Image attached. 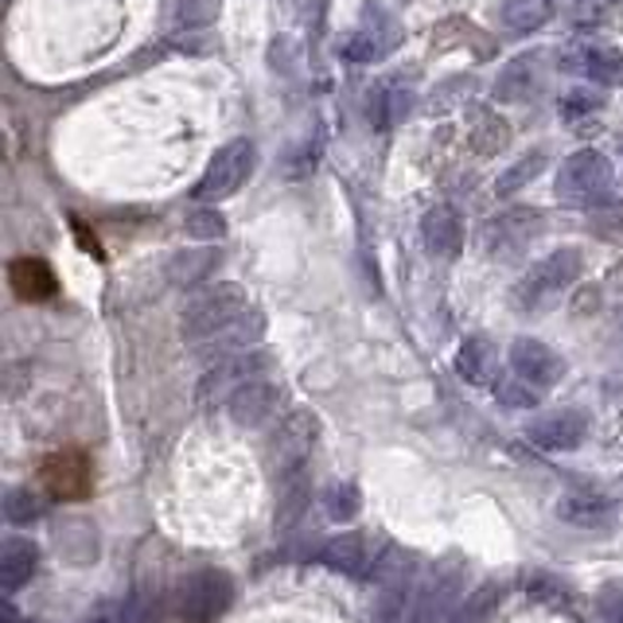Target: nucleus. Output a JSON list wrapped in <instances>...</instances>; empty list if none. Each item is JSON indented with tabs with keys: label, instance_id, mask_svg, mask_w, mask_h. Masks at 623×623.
Here are the masks:
<instances>
[{
	"label": "nucleus",
	"instance_id": "a878e982",
	"mask_svg": "<svg viewBox=\"0 0 623 623\" xmlns=\"http://www.w3.org/2000/svg\"><path fill=\"white\" fill-rule=\"evenodd\" d=\"M507 141H510V125L498 114H480L472 125V133H468V144H472V152H480V156H498V152L507 149Z\"/></svg>",
	"mask_w": 623,
	"mask_h": 623
},
{
	"label": "nucleus",
	"instance_id": "b1692460",
	"mask_svg": "<svg viewBox=\"0 0 623 623\" xmlns=\"http://www.w3.org/2000/svg\"><path fill=\"white\" fill-rule=\"evenodd\" d=\"M393 44H398V27H386V32H374L371 20H366V27H358L355 36L343 44V55L355 62H374L383 59L386 51H393Z\"/></svg>",
	"mask_w": 623,
	"mask_h": 623
},
{
	"label": "nucleus",
	"instance_id": "72a5a7b5",
	"mask_svg": "<svg viewBox=\"0 0 623 623\" xmlns=\"http://www.w3.org/2000/svg\"><path fill=\"white\" fill-rule=\"evenodd\" d=\"M495 398L503 401V405H510V410H534L538 401H542V393H538V386L522 383V378H498L495 383Z\"/></svg>",
	"mask_w": 623,
	"mask_h": 623
},
{
	"label": "nucleus",
	"instance_id": "6ab92c4d",
	"mask_svg": "<svg viewBox=\"0 0 623 623\" xmlns=\"http://www.w3.org/2000/svg\"><path fill=\"white\" fill-rule=\"evenodd\" d=\"M39 480L62 498H82L90 487V463L82 452H55L51 460L39 468Z\"/></svg>",
	"mask_w": 623,
	"mask_h": 623
},
{
	"label": "nucleus",
	"instance_id": "9b49d317",
	"mask_svg": "<svg viewBox=\"0 0 623 623\" xmlns=\"http://www.w3.org/2000/svg\"><path fill=\"white\" fill-rule=\"evenodd\" d=\"M285 410V386L269 383V378H254L249 386H242L231 401H226V413L238 428H261Z\"/></svg>",
	"mask_w": 623,
	"mask_h": 623
},
{
	"label": "nucleus",
	"instance_id": "f257e3e1",
	"mask_svg": "<svg viewBox=\"0 0 623 623\" xmlns=\"http://www.w3.org/2000/svg\"><path fill=\"white\" fill-rule=\"evenodd\" d=\"M421 557L405 545H390L383 550L378 565H374V620L371 623H410V608L421 585Z\"/></svg>",
	"mask_w": 623,
	"mask_h": 623
},
{
	"label": "nucleus",
	"instance_id": "4468645a",
	"mask_svg": "<svg viewBox=\"0 0 623 623\" xmlns=\"http://www.w3.org/2000/svg\"><path fill=\"white\" fill-rule=\"evenodd\" d=\"M585 433H588V418L580 410L542 413V418L530 421V428H526L530 445L545 448V452H573V448H580Z\"/></svg>",
	"mask_w": 623,
	"mask_h": 623
},
{
	"label": "nucleus",
	"instance_id": "7c9ffc66",
	"mask_svg": "<svg viewBox=\"0 0 623 623\" xmlns=\"http://www.w3.org/2000/svg\"><path fill=\"white\" fill-rule=\"evenodd\" d=\"M214 266H219V254H211V249L179 254V258L172 261V281H176V285H199Z\"/></svg>",
	"mask_w": 623,
	"mask_h": 623
},
{
	"label": "nucleus",
	"instance_id": "f8f14e48",
	"mask_svg": "<svg viewBox=\"0 0 623 623\" xmlns=\"http://www.w3.org/2000/svg\"><path fill=\"white\" fill-rule=\"evenodd\" d=\"M510 371H515L522 383L538 386V390H550V386H557L561 378H565V358H561L550 343H542V339L522 336L510 343Z\"/></svg>",
	"mask_w": 623,
	"mask_h": 623
},
{
	"label": "nucleus",
	"instance_id": "c9c22d12",
	"mask_svg": "<svg viewBox=\"0 0 623 623\" xmlns=\"http://www.w3.org/2000/svg\"><path fill=\"white\" fill-rule=\"evenodd\" d=\"M117 623H156V600L149 592H133L129 600H121L114 615Z\"/></svg>",
	"mask_w": 623,
	"mask_h": 623
},
{
	"label": "nucleus",
	"instance_id": "f704fd0d",
	"mask_svg": "<svg viewBox=\"0 0 623 623\" xmlns=\"http://www.w3.org/2000/svg\"><path fill=\"white\" fill-rule=\"evenodd\" d=\"M324 507H328L331 518L348 522V518H355L358 510H363V495H358L355 483H336V487L328 491V498H324Z\"/></svg>",
	"mask_w": 623,
	"mask_h": 623
},
{
	"label": "nucleus",
	"instance_id": "5701e85b",
	"mask_svg": "<svg viewBox=\"0 0 623 623\" xmlns=\"http://www.w3.org/2000/svg\"><path fill=\"white\" fill-rule=\"evenodd\" d=\"M534 90H538V67H534V59H515L507 71L498 74L495 98L498 102H510V106H522V102L534 98Z\"/></svg>",
	"mask_w": 623,
	"mask_h": 623
},
{
	"label": "nucleus",
	"instance_id": "f3484780",
	"mask_svg": "<svg viewBox=\"0 0 623 623\" xmlns=\"http://www.w3.org/2000/svg\"><path fill=\"white\" fill-rule=\"evenodd\" d=\"M261 336H266V316H261L258 308H249L246 316H238V320L231 324V328H223L214 339H207L203 348H196V351H203V355H211L214 363L219 358H226V355H242V351H254L261 343Z\"/></svg>",
	"mask_w": 623,
	"mask_h": 623
},
{
	"label": "nucleus",
	"instance_id": "c756f323",
	"mask_svg": "<svg viewBox=\"0 0 623 623\" xmlns=\"http://www.w3.org/2000/svg\"><path fill=\"white\" fill-rule=\"evenodd\" d=\"M405 114H410V94H401V90H378L371 98V121L378 129H390Z\"/></svg>",
	"mask_w": 623,
	"mask_h": 623
},
{
	"label": "nucleus",
	"instance_id": "9d476101",
	"mask_svg": "<svg viewBox=\"0 0 623 623\" xmlns=\"http://www.w3.org/2000/svg\"><path fill=\"white\" fill-rule=\"evenodd\" d=\"M542 211H534V207H515V211H503L498 219H491L487 231H483V246H487L491 258H518L530 242L542 234Z\"/></svg>",
	"mask_w": 623,
	"mask_h": 623
},
{
	"label": "nucleus",
	"instance_id": "2eb2a0df",
	"mask_svg": "<svg viewBox=\"0 0 623 623\" xmlns=\"http://www.w3.org/2000/svg\"><path fill=\"white\" fill-rule=\"evenodd\" d=\"M553 515L565 526H577V530H608L615 522V503L604 495H592V491H569V495L557 498Z\"/></svg>",
	"mask_w": 623,
	"mask_h": 623
},
{
	"label": "nucleus",
	"instance_id": "4c0bfd02",
	"mask_svg": "<svg viewBox=\"0 0 623 623\" xmlns=\"http://www.w3.org/2000/svg\"><path fill=\"white\" fill-rule=\"evenodd\" d=\"M597 623H623V580H612L597 592Z\"/></svg>",
	"mask_w": 623,
	"mask_h": 623
},
{
	"label": "nucleus",
	"instance_id": "ddd939ff",
	"mask_svg": "<svg viewBox=\"0 0 623 623\" xmlns=\"http://www.w3.org/2000/svg\"><path fill=\"white\" fill-rule=\"evenodd\" d=\"M378 557H383V550H371V538L358 534V530L331 538V542L320 550L324 565H328L331 573H339V577H351V580L371 577L374 565H378Z\"/></svg>",
	"mask_w": 623,
	"mask_h": 623
},
{
	"label": "nucleus",
	"instance_id": "aec40b11",
	"mask_svg": "<svg viewBox=\"0 0 623 623\" xmlns=\"http://www.w3.org/2000/svg\"><path fill=\"white\" fill-rule=\"evenodd\" d=\"M573 71L588 74V79L604 82V86H623V51L615 47H604V44H580L565 55Z\"/></svg>",
	"mask_w": 623,
	"mask_h": 623
},
{
	"label": "nucleus",
	"instance_id": "6e6552de",
	"mask_svg": "<svg viewBox=\"0 0 623 623\" xmlns=\"http://www.w3.org/2000/svg\"><path fill=\"white\" fill-rule=\"evenodd\" d=\"M249 168H254V144H249L246 137H234V141H226L223 149L211 156L203 179L196 184V199L214 203V199L234 196V191L246 184Z\"/></svg>",
	"mask_w": 623,
	"mask_h": 623
},
{
	"label": "nucleus",
	"instance_id": "bb28decb",
	"mask_svg": "<svg viewBox=\"0 0 623 623\" xmlns=\"http://www.w3.org/2000/svg\"><path fill=\"white\" fill-rule=\"evenodd\" d=\"M553 0H507L503 9V24L510 32H538L542 24H550Z\"/></svg>",
	"mask_w": 623,
	"mask_h": 623
},
{
	"label": "nucleus",
	"instance_id": "412c9836",
	"mask_svg": "<svg viewBox=\"0 0 623 623\" xmlns=\"http://www.w3.org/2000/svg\"><path fill=\"white\" fill-rule=\"evenodd\" d=\"M495 371H498V355L483 336L463 339L460 351H456V374H460L463 383L472 386H487L495 383Z\"/></svg>",
	"mask_w": 623,
	"mask_h": 623
},
{
	"label": "nucleus",
	"instance_id": "393cba45",
	"mask_svg": "<svg viewBox=\"0 0 623 623\" xmlns=\"http://www.w3.org/2000/svg\"><path fill=\"white\" fill-rule=\"evenodd\" d=\"M0 510H4V522L12 526H32L44 518L47 503L44 495H39L36 487H9L4 491V498H0Z\"/></svg>",
	"mask_w": 623,
	"mask_h": 623
},
{
	"label": "nucleus",
	"instance_id": "39448f33",
	"mask_svg": "<svg viewBox=\"0 0 623 623\" xmlns=\"http://www.w3.org/2000/svg\"><path fill=\"white\" fill-rule=\"evenodd\" d=\"M615 187V168L604 152L580 149L557 172V196L569 207H600L612 199Z\"/></svg>",
	"mask_w": 623,
	"mask_h": 623
},
{
	"label": "nucleus",
	"instance_id": "ea45409f",
	"mask_svg": "<svg viewBox=\"0 0 623 623\" xmlns=\"http://www.w3.org/2000/svg\"><path fill=\"white\" fill-rule=\"evenodd\" d=\"M90 623H117V620H114V615H94Z\"/></svg>",
	"mask_w": 623,
	"mask_h": 623
},
{
	"label": "nucleus",
	"instance_id": "dca6fc26",
	"mask_svg": "<svg viewBox=\"0 0 623 623\" xmlns=\"http://www.w3.org/2000/svg\"><path fill=\"white\" fill-rule=\"evenodd\" d=\"M421 238H425V249L433 258H448V261L460 258L463 223H460V214H456V207L436 203L433 211H425V219H421Z\"/></svg>",
	"mask_w": 623,
	"mask_h": 623
},
{
	"label": "nucleus",
	"instance_id": "1a4fd4ad",
	"mask_svg": "<svg viewBox=\"0 0 623 623\" xmlns=\"http://www.w3.org/2000/svg\"><path fill=\"white\" fill-rule=\"evenodd\" d=\"M266 366L269 355L261 351H242V355H226L203 374V383H199V401L203 405H219V401H231L242 386H249L254 378H266Z\"/></svg>",
	"mask_w": 623,
	"mask_h": 623
},
{
	"label": "nucleus",
	"instance_id": "20e7f679",
	"mask_svg": "<svg viewBox=\"0 0 623 623\" xmlns=\"http://www.w3.org/2000/svg\"><path fill=\"white\" fill-rule=\"evenodd\" d=\"M316 436H320V418H316V413L289 410L285 421H281L266 440V472L273 475L277 483L301 475L312 448H316Z\"/></svg>",
	"mask_w": 623,
	"mask_h": 623
},
{
	"label": "nucleus",
	"instance_id": "0eeeda50",
	"mask_svg": "<svg viewBox=\"0 0 623 623\" xmlns=\"http://www.w3.org/2000/svg\"><path fill=\"white\" fill-rule=\"evenodd\" d=\"M234 604V580L223 569H196L187 573L176 588V612L191 623H214Z\"/></svg>",
	"mask_w": 623,
	"mask_h": 623
},
{
	"label": "nucleus",
	"instance_id": "cd10ccee",
	"mask_svg": "<svg viewBox=\"0 0 623 623\" xmlns=\"http://www.w3.org/2000/svg\"><path fill=\"white\" fill-rule=\"evenodd\" d=\"M498 600H503V585L498 580H487L468 597V604L460 608V620L456 623H487L491 615L498 612Z\"/></svg>",
	"mask_w": 623,
	"mask_h": 623
},
{
	"label": "nucleus",
	"instance_id": "58836bf2",
	"mask_svg": "<svg viewBox=\"0 0 623 623\" xmlns=\"http://www.w3.org/2000/svg\"><path fill=\"white\" fill-rule=\"evenodd\" d=\"M592 109H600L597 94H592V90H573L569 98H565V106H561V114L577 117V114H592Z\"/></svg>",
	"mask_w": 623,
	"mask_h": 623
},
{
	"label": "nucleus",
	"instance_id": "423d86ee",
	"mask_svg": "<svg viewBox=\"0 0 623 623\" xmlns=\"http://www.w3.org/2000/svg\"><path fill=\"white\" fill-rule=\"evenodd\" d=\"M468 585V565L460 557H445L418 585V597L410 608V623H456L460 620V597Z\"/></svg>",
	"mask_w": 623,
	"mask_h": 623
},
{
	"label": "nucleus",
	"instance_id": "c85d7f7f",
	"mask_svg": "<svg viewBox=\"0 0 623 623\" xmlns=\"http://www.w3.org/2000/svg\"><path fill=\"white\" fill-rule=\"evenodd\" d=\"M55 538H59V545H62L59 553H67V561H79V553H74V550H86L90 561H98V534H94L86 522L55 526Z\"/></svg>",
	"mask_w": 623,
	"mask_h": 623
},
{
	"label": "nucleus",
	"instance_id": "473e14b6",
	"mask_svg": "<svg viewBox=\"0 0 623 623\" xmlns=\"http://www.w3.org/2000/svg\"><path fill=\"white\" fill-rule=\"evenodd\" d=\"M542 164H545V152H530V156H522V161L510 164V168L495 179V191L498 196H515V191H522V187L542 172Z\"/></svg>",
	"mask_w": 623,
	"mask_h": 623
},
{
	"label": "nucleus",
	"instance_id": "e433bc0d",
	"mask_svg": "<svg viewBox=\"0 0 623 623\" xmlns=\"http://www.w3.org/2000/svg\"><path fill=\"white\" fill-rule=\"evenodd\" d=\"M187 234H191V238H203V242L223 238L226 219L219 211H191L187 214Z\"/></svg>",
	"mask_w": 623,
	"mask_h": 623
},
{
	"label": "nucleus",
	"instance_id": "4be33fe9",
	"mask_svg": "<svg viewBox=\"0 0 623 623\" xmlns=\"http://www.w3.org/2000/svg\"><path fill=\"white\" fill-rule=\"evenodd\" d=\"M9 281L12 289H16L20 301H47V296H55V273L47 269V261L39 258H20L12 261L9 269Z\"/></svg>",
	"mask_w": 623,
	"mask_h": 623
},
{
	"label": "nucleus",
	"instance_id": "2f4dec72",
	"mask_svg": "<svg viewBox=\"0 0 623 623\" xmlns=\"http://www.w3.org/2000/svg\"><path fill=\"white\" fill-rule=\"evenodd\" d=\"M308 503H312L308 480H304V475L285 480V491H281V507H277V526H293L296 518L308 510Z\"/></svg>",
	"mask_w": 623,
	"mask_h": 623
},
{
	"label": "nucleus",
	"instance_id": "a211bd4d",
	"mask_svg": "<svg viewBox=\"0 0 623 623\" xmlns=\"http://www.w3.org/2000/svg\"><path fill=\"white\" fill-rule=\"evenodd\" d=\"M39 569V545L32 542V538H4V545H0V588L4 592H20V588L27 585V580L36 577Z\"/></svg>",
	"mask_w": 623,
	"mask_h": 623
},
{
	"label": "nucleus",
	"instance_id": "f03ea898",
	"mask_svg": "<svg viewBox=\"0 0 623 623\" xmlns=\"http://www.w3.org/2000/svg\"><path fill=\"white\" fill-rule=\"evenodd\" d=\"M249 308H254V304H249V296L242 285H234V281L211 285L187 301L179 331H184V339L191 348H203L207 339H214L223 328H231V324L238 320V316H246Z\"/></svg>",
	"mask_w": 623,
	"mask_h": 623
},
{
	"label": "nucleus",
	"instance_id": "7ed1b4c3",
	"mask_svg": "<svg viewBox=\"0 0 623 623\" xmlns=\"http://www.w3.org/2000/svg\"><path fill=\"white\" fill-rule=\"evenodd\" d=\"M580 269H585V261H580L577 249H557V254H550V258L534 261V266L526 269L522 281H518L515 293H510V301L522 312L550 308L553 301H561V296L577 285Z\"/></svg>",
	"mask_w": 623,
	"mask_h": 623
}]
</instances>
